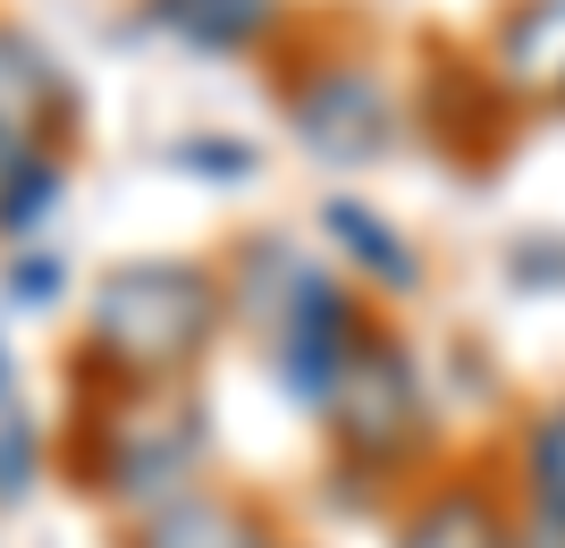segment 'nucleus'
Returning <instances> with one entry per match:
<instances>
[{
    "label": "nucleus",
    "instance_id": "f257e3e1",
    "mask_svg": "<svg viewBox=\"0 0 565 548\" xmlns=\"http://www.w3.org/2000/svg\"><path fill=\"white\" fill-rule=\"evenodd\" d=\"M228 330V279L194 254H143L118 262L85 304L68 380L76 388H186Z\"/></svg>",
    "mask_w": 565,
    "mask_h": 548
},
{
    "label": "nucleus",
    "instance_id": "f03ea898",
    "mask_svg": "<svg viewBox=\"0 0 565 548\" xmlns=\"http://www.w3.org/2000/svg\"><path fill=\"white\" fill-rule=\"evenodd\" d=\"M212 448L194 388H76V481L127 524L194 490V464Z\"/></svg>",
    "mask_w": 565,
    "mask_h": 548
},
{
    "label": "nucleus",
    "instance_id": "7ed1b4c3",
    "mask_svg": "<svg viewBox=\"0 0 565 548\" xmlns=\"http://www.w3.org/2000/svg\"><path fill=\"white\" fill-rule=\"evenodd\" d=\"M321 422H330V448L347 455L354 473H414L423 464L430 455V397H423V372L405 355V337L372 330L354 346Z\"/></svg>",
    "mask_w": 565,
    "mask_h": 548
},
{
    "label": "nucleus",
    "instance_id": "20e7f679",
    "mask_svg": "<svg viewBox=\"0 0 565 548\" xmlns=\"http://www.w3.org/2000/svg\"><path fill=\"white\" fill-rule=\"evenodd\" d=\"M372 330L380 321H372V304L347 287V270L305 262L296 287L279 296V312H270L262 346H270V372H279V388L296 397V406H330L338 372L354 363V346H363Z\"/></svg>",
    "mask_w": 565,
    "mask_h": 548
},
{
    "label": "nucleus",
    "instance_id": "39448f33",
    "mask_svg": "<svg viewBox=\"0 0 565 548\" xmlns=\"http://www.w3.org/2000/svg\"><path fill=\"white\" fill-rule=\"evenodd\" d=\"M287 136L305 143L321 169H363L380 161L388 143H397V101L380 85L372 60H354V51H321L305 68L287 76Z\"/></svg>",
    "mask_w": 565,
    "mask_h": 548
},
{
    "label": "nucleus",
    "instance_id": "423d86ee",
    "mask_svg": "<svg viewBox=\"0 0 565 548\" xmlns=\"http://www.w3.org/2000/svg\"><path fill=\"white\" fill-rule=\"evenodd\" d=\"M0 119L18 136L51 143V152H68V136H76V76L18 18H0Z\"/></svg>",
    "mask_w": 565,
    "mask_h": 548
},
{
    "label": "nucleus",
    "instance_id": "0eeeda50",
    "mask_svg": "<svg viewBox=\"0 0 565 548\" xmlns=\"http://www.w3.org/2000/svg\"><path fill=\"white\" fill-rule=\"evenodd\" d=\"M118 548H279V540L262 524V506H245L236 490L194 481V490H178L169 506L136 515V524L118 531Z\"/></svg>",
    "mask_w": 565,
    "mask_h": 548
},
{
    "label": "nucleus",
    "instance_id": "6e6552de",
    "mask_svg": "<svg viewBox=\"0 0 565 548\" xmlns=\"http://www.w3.org/2000/svg\"><path fill=\"white\" fill-rule=\"evenodd\" d=\"M321 237H330V254L347 262V279H363L372 296H423V254L388 228V219L363 203V194H321Z\"/></svg>",
    "mask_w": 565,
    "mask_h": 548
},
{
    "label": "nucleus",
    "instance_id": "1a4fd4ad",
    "mask_svg": "<svg viewBox=\"0 0 565 548\" xmlns=\"http://www.w3.org/2000/svg\"><path fill=\"white\" fill-rule=\"evenodd\" d=\"M136 18L203 60H245L287 34V0H143Z\"/></svg>",
    "mask_w": 565,
    "mask_h": 548
},
{
    "label": "nucleus",
    "instance_id": "9d476101",
    "mask_svg": "<svg viewBox=\"0 0 565 548\" xmlns=\"http://www.w3.org/2000/svg\"><path fill=\"white\" fill-rule=\"evenodd\" d=\"M388 548H515V531H507V506H498L481 481H439L397 524Z\"/></svg>",
    "mask_w": 565,
    "mask_h": 548
},
{
    "label": "nucleus",
    "instance_id": "9b49d317",
    "mask_svg": "<svg viewBox=\"0 0 565 548\" xmlns=\"http://www.w3.org/2000/svg\"><path fill=\"white\" fill-rule=\"evenodd\" d=\"M498 68L565 101V0H515V18L498 25Z\"/></svg>",
    "mask_w": 565,
    "mask_h": 548
},
{
    "label": "nucleus",
    "instance_id": "f8f14e48",
    "mask_svg": "<svg viewBox=\"0 0 565 548\" xmlns=\"http://www.w3.org/2000/svg\"><path fill=\"white\" fill-rule=\"evenodd\" d=\"M60 203H68V152H34V161H25V178L9 186V203H0V237H9V245L43 237Z\"/></svg>",
    "mask_w": 565,
    "mask_h": 548
},
{
    "label": "nucleus",
    "instance_id": "ddd939ff",
    "mask_svg": "<svg viewBox=\"0 0 565 548\" xmlns=\"http://www.w3.org/2000/svg\"><path fill=\"white\" fill-rule=\"evenodd\" d=\"M523 481H532L541 524L565 531V397H557V406H541V413H532V430H523Z\"/></svg>",
    "mask_w": 565,
    "mask_h": 548
},
{
    "label": "nucleus",
    "instance_id": "4468645a",
    "mask_svg": "<svg viewBox=\"0 0 565 548\" xmlns=\"http://www.w3.org/2000/svg\"><path fill=\"white\" fill-rule=\"evenodd\" d=\"M43 481V430H34V413H0V506H18L25 490Z\"/></svg>",
    "mask_w": 565,
    "mask_h": 548
},
{
    "label": "nucleus",
    "instance_id": "2eb2a0df",
    "mask_svg": "<svg viewBox=\"0 0 565 548\" xmlns=\"http://www.w3.org/2000/svg\"><path fill=\"white\" fill-rule=\"evenodd\" d=\"M169 169L236 186V178H254V169H262V152H254V143H236V136H186V143H169Z\"/></svg>",
    "mask_w": 565,
    "mask_h": 548
},
{
    "label": "nucleus",
    "instance_id": "dca6fc26",
    "mask_svg": "<svg viewBox=\"0 0 565 548\" xmlns=\"http://www.w3.org/2000/svg\"><path fill=\"white\" fill-rule=\"evenodd\" d=\"M0 279H9V304H34V312L68 296V262H60V254H43V245H18V254L0 262Z\"/></svg>",
    "mask_w": 565,
    "mask_h": 548
},
{
    "label": "nucleus",
    "instance_id": "f3484780",
    "mask_svg": "<svg viewBox=\"0 0 565 548\" xmlns=\"http://www.w3.org/2000/svg\"><path fill=\"white\" fill-rule=\"evenodd\" d=\"M34 152H51V143L18 136V127L0 119V203H9V186H18V178H25V161H34Z\"/></svg>",
    "mask_w": 565,
    "mask_h": 548
},
{
    "label": "nucleus",
    "instance_id": "a211bd4d",
    "mask_svg": "<svg viewBox=\"0 0 565 548\" xmlns=\"http://www.w3.org/2000/svg\"><path fill=\"white\" fill-rule=\"evenodd\" d=\"M18 406V363H9V346H0V413Z\"/></svg>",
    "mask_w": 565,
    "mask_h": 548
},
{
    "label": "nucleus",
    "instance_id": "6ab92c4d",
    "mask_svg": "<svg viewBox=\"0 0 565 548\" xmlns=\"http://www.w3.org/2000/svg\"><path fill=\"white\" fill-rule=\"evenodd\" d=\"M541 548H565V531H557V524H541Z\"/></svg>",
    "mask_w": 565,
    "mask_h": 548
}]
</instances>
